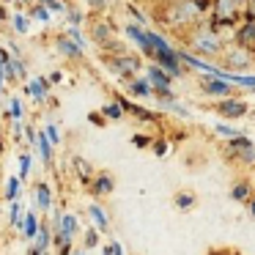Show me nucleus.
I'll return each mask as SVG.
<instances>
[{
	"mask_svg": "<svg viewBox=\"0 0 255 255\" xmlns=\"http://www.w3.org/2000/svg\"><path fill=\"white\" fill-rule=\"evenodd\" d=\"M200 14V6L198 3H192V0H181L176 8L170 11V22H189V19H195Z\"/></svg>",
	"mask_w": 255,
	"mask_h": 255,
	"instance_id": "nucleus-1",
	"label": "nucleus"
},
{
	"mask_svg": "<svg viewBox=\"0 0 255 255\" xmlns=\"http://www.w3.org/2000/svg\"><path fill=\"white\" fill-rule=\"evenodd\" d=\"M195 47H198L200 52H206V55H214V52L220 50V39H217L214 33H209V30H203V33L195 36Z\"/></svg>",
	"mask_w": 255,
	"mask_h": 255,
	"instance_id": "nucleus-2",
	"label": "nucleus"
},
{
	"mask_svg": "<svg viewBox=\"0 0 255 255\" xmlns=\"http://www.w3.org/2000/svg\"><path fill=\"white\" fill-rule=\"evenodd\" d=\"M50 244H52V233H50L47 225H41L39 233H36V239H33V244H30V250H28V255L44 253V250H50Z\"/></svg>",
	"mask_w": 255,
	"mask_h": 255,
	"instance_id": "nucleus-3",
	"label": "nucleus"
},
{
	"mask_svg": "<svg viewBox=\"0 0 255 255\" xmlns=\"http://www.w3.org/2000/svg\"><path fill=\"white\" fill-rule=\"evenodd\" d=\"M88 184H91V192H94V195H110L113 187H116L113 176H107V173H99V176H94Z\"/></svg>",
	"mask_w": 255,
	"mask_h": 255,
	"instance_id": "nucleus-4",
	"label": "nucleus"
},
{
	"mask_svg": "<svg viewBox=\"0 0 255 255\" xmlns=\"http://www.w3.org/2000/svg\"><path fill=\"white\" fill-rule=\"evenodd\" d=\"M36 206H39V211H50L52 206V187L47 181L36 184Z\"/></svg>",
	"mask_w": 255,
	"mask_h": 255,
	"instance_id": "nucleus-5",
	"label": "nucleus"
},
{
	"mask_svg": "<svg viewBox=\"0 0 255 255\" xmlns=\"http://www.w3.org/2000/svg\"><path fill=\"white\" fill-rule=\"evenodd\" d=\"M19 228H22V236L28 239V242H33L36 239V233H39V217L33 214V211H28V214L22 217V222H19Z\"/></svg>",
	"mask_w": 255,
	"mask_h": 255,
	"instance_id": "nucleus-6",
	"label": "nucleus"
},
{
	"mask_svg": "<svg viewBox=\"0 0 255 255\" xmlns=\"http://www.w3.org/2000/svg\"><path fill=\"white\" fill-rule=\"evenodd\" d=\"M55 47H58V52H61V55H66V58H80V55H83V50H80V47L74 44L69 36H61V39L55 41Z\"/></svg>",
	"mask_w": 255,
	"mask_h": 255,
	"instance_id": "nucleus-7",
	"label": "nucleus"
},
{
	"mask_svg": "<svg viewBox=\"0 0 255 255\" xmlns=\"http://www.w3.org/2000/svg\"><path fill=\"white\" fill-rule=\"evenodd\" d=\"M231 151L233 154H242L244 159H255V148H253V143H250L247 137H236L231 143Z\"/></svg>",
	"mask_w": 255,
	"mask_h": 255,
	"instance_id": "nucleus-8",
	"label": "nucleus"
},
{
	"mask_svg": "<svg viewBox=\"0 0 255 255\" xmlns=\"http://www.w3.org/2000/svg\"><path fill=\"white\" fill-rule=\"evenodd\" d=\"M77 231H80V225H77V217H74V214H63V217H58V233L74 236Z\"/></svg>",
	"mask_w": 255,
	"mask_h": 255,
	"instance_id": "nucleus-9",
	"label": "nucleus"
},
{
	"mask_svg": "<svg viewBox=\"0 0 255 255\" xmlns=\"http://www.w3.org/2000/svg\"><path fill=\"white\" fill-rule=\"evenodd\" d=\"M148 77H151V83L159 88V94H167V85H170V80H167V74L162 72V69L151 66V69H148Z\"/></svg>",
	"mask_w": 255,
	"mask_h": 255,
	"instance_id": "nucleus-10",
	"label": "nucleus"
},
{
	"mask_svg": "<svg viewBox=\"0 0 255 255\" xmlns=\"http://www.w3.org/2000/svg\"><path fill=\"white\" fill-rule=\"evenodd\" d=\"M217 19H231L236 14V0H217Z\"/></svg>",
	"mask_w": 255,
	"mask_h": 255,
	"instance_id": "nucleus-11",
	"label": "nucleus"
},
{
	"mask_svg": "<svg viewBox=\"0 0 255 255\" xmlns=\"http://www.w3.org/2000/svg\"><path fill=\"white\" fill-rule=\"evenodd\" d=\"M247 63H250V58H247V52H244V50H231V52H228V66L244 69Z\"/></svg>",
	"mask_w": 255,
	"mask_h": 255,
	"instance_id": "nucleus-12",
	"label": "nucleus"
},
{
	"mask_svg": "<svg viewBox=\"0 0 255 255\" xmlns=\"http://www.w3.org/2000/svg\"><path fill=\"white\" fill-rule=\"evenodd\" d=\"M36 143H39V151H41V159H44V165H52V143L47 140V134L41 132L39 137H36Z\"/></svg>",
	"mask_w": 255,
	"mask_h": 255,
	"instance_id": "nucleus-13",
	"label": "nucleus"
},
{
	"mask_svg": "<svg viewBox=\"0 0 255 255\" xmlns=\"http://www.w3.org/2000/svg\"><path fill=\"white\" fill-rule=\"evenodd\" d=\"M244 110H247L244 102H222V105H220L222 116H244Z\"/></svg>",
	"mask_w": 255,
	"mask_h": 255,
	"instance_id": "nucleus-14",
	"label": "nucleus"
},
{
	"mask_svg": "<svg viewBox=\"0 0 255 255\" xmlns=\"http://www.w3.org/2000/svg\"><path fill=\"white\" fill-rule=\"evenodd\" d=\"M74 167H77V176H80V178H83V181H85V184H88V181H91V178H94V167H91V165H88V162H85V159H83V156H74Z\"/></svg>",
	"mask_w": 255,
	"mask_h": 255,
	"instance_id": "nucleus-15",
	"label": "nucleus"
},
{
	"mask_svg": "<svg viewBox=\"0 0 255 255\" xmlns=\"http://www.w3.org/2000/svg\"><path fill=\"white\" fill-rule=\"evenodd\" d=\"M203 88H206V94L222 96V94H228V91H231V85H228V83H222V80H206V83H203Z\"/></svg>",
	"mask_w": 255,
	"mask_h": 255,
	"instance_id": "nucleus-16",
	"label": "nucleus"
},
{
	"mask_svg": "<svg viewBox=\"0 0 255 255\" xmlns=\"http://www.w3.org/2000/svg\"><path fill=\"white\" fill-rule=\"evenodd\" d=\"M239 41H242L244 47H253L255 44V22H247L242 30H239Z\"/></svg>",
	"mask_w": 255,
	"mask_h": 255,
	"instance_id": "nucleus-17",
	"label": "nucleus"
},
{
	"mask_svg": "<svg viewBox=\"0 0 255 255\" xmlns=\"http://www.w3.org/2000/svg\"><path fill=\"white\" fill-rule=\"evenodd\" d=\"M19 184H22V181H19L17 176H11L6 181V200H8V203H14V200L19 198Z\"/></svg>",
	"mask_w": 255,
	"mask_h": 255,
	"instance_id": "nucleus-18",
	"label": "nucleus"
},
{
	"mask_svg": "<svg viewBox=\"0 0 255 255\" xmlns=\"http://www.w3.org/2000/svg\"><path fill=\"white\" fill-rule=\"evenodd\" d=\"M88 214H91V220H94L96 225L102 228V231H107V217H105V211H102L99 206H91V209H88Z\"/></svg>",
	"mask_w": 255,
	"mask_h": 255,
	"instance_id": "nucleus-19",
	"label": "nucleus"
},
{
	"mask_svg": "<svg viewBox=\"0 0 255 255\" xmlns=\"http://www.w3.org/2000/svg\"><path fill=\"white\" fill-rule=\"evenodd\" d=\"M30 162H33V159H30V154H22V156H19V181H28V176H30Z\"/></svg>",
	"mask_w": 255,
	"mask_h": 255,
	"instance_id": "nucleus-20",
	"label": "nucleus"
},
{
	"mask_svg": "<svg viewBox=\"0 0 255 255\" xmlns=\"http://www.w3.org/2000/svg\"><path fill=\"white\" fill-rule=\"evenodd\" d=\"M8 222H11V225H19V222H22V206H19L17 200L8 206Z\"/></svg>",
	"mask_w": 255,
	"mask_h": 255,
	"instance_id": "nucleus-21",
	"label": "nucleus"
},
{
	"mask_svg": "<svg viewBox=\"0 0 255 255\" xmlns=\"http://www.w3.org/2000/svg\"><path fill=\"white\" fill-rule=\"evenodd\" d=\"M47 140H50V143L52 145H58V143H61V134H58V129H55V124H47Z\"/></svg>",
	"mask_w": 255,
	"mask_h": 255,
	"instance_id": "nucleus-22",
	"label": "nucleus"
},
{
	"mask_svg": "<svg viewBox=\"0 0 255 255\" xmlns=\"http://www.w3.org/2000/svg\"><path fill=\"white\" fill-rule=\"evenodd\" d=\"M99 244V233L91 228V231H85V250H91V247H96Z\"/></svg>",
	"mask_w": 255,
	"mask_h": 255,
	"instance_id": "nucleus-23",
	"label": "nucleus"
},
{
	"mask_svg": "<svg viewBox=\"0 0 255 255\" xmlns=\"http://www.w3.org/2000/svg\"><path fill=\"white\" fill-rule=\"evenodd\" d=\"M44 85H47V80H39V83H30V94H33L36 99H41V96H44Z\"/></svg>",
	"mask_w": 255,
	"mask_h": 255,
	"instance_id": "nucleus-24",
	"label": "nucleus"
},
{
	"mask_svg": "<svg viewBox=\"0 0 255 255\" xmlns=\"http://www.w3.org/2000/svg\"><path fill=\"white\" fill-rule=\"evenodd\" d=\"M247 195H250V187H247V184H236V187H233V198H236V200H244Z\"/></svg>",
	"mask_w": 255,
	"mask_h": 255,
	"instance_id": "nucleus-25",
	"label": "nucleus"
},
{
	"mask_svg": "<svg viewBox=\"0 0 255 255\" xmlns=\"http://www.w3.org/2000/svg\"><path fill=\"white\" fill-rule=\"evenodd\" d=\"M192 203H195L192 195H178V198H176V206H178V209H189Z\"/></svg>",
	"mask_w": 255,
	"mask_h": 255,
	"instance_id": "nucleus-26",
	"label": "nucleus"
},
{
	"mask_svg": "<svg viewBox=\"0 0 255 255\" xmlns=\"http://www.w3.org/2000/svg\"><path fill=\"white\" fill-rule=\"evenodd\" d=\"M132 88V94H140V96H145V94H151V88H148V83H132L129 85Z\"/></svg>",
	"mask_w": 255,
	"mask_h": 255,
	"instance_id": "nucleus-27",
	"label": "nucleus"
},
{
	"mask_svg": "<svg viewBox=\"0 0 255 255\" xmlns=\"http://www.w3.org/2000/svg\"><path fill=\"white\" fill-rule=\"evenodd\" d=\"M94 33H96V41H105L107 36H110V28H107V25H96Z\"/></svg>",
	"mask_w": 255,
	"mask_h": 255,
	"instance_id": "nucleus-28",
	"label": "nucleus"
},
{
	"mask_svg": "<svg viewBox=\"0 0 255 255\" xmlns=\"http://www.w3.org/2000/svg\"><path fill=\"white\" fill-rule=\"evenodd\" d=\"M44 8H47V11H50V8H52V11H63V3H61V0H44Z\"/></svg>",
	"mask_w": 255,
	"mask_h": 255,
	"instance_id": "nucleus-29",
	"label": "nucleus"
},
{
	"mask_svg": "<svg viewBox=\"0 0 255 255\" xmlns=\"http://www.w3.org/2000/svg\"><path fill=\"white\" fill-rule=\"evenodd\" d=\"M14 28H17L19 33H25V30H28V19H25V17H14Z\"/></svg>",
	"mask_w": 255,
	"mask_h": 255,
	"instance_id": "nucleus-30",
	"label": "nucleus"
},
{
	"mask_svg": "<svg viewBox=\"0 0 255 255\" xmlns=\"http://www.w3.org/2000/svg\"><path fill=\"white\" fill-rule=\"evenodd\" d=\"M105 116H110V118H118V116H121V107H116V105H107V107H105Z\"/></svg>",
	"mask_w": 255,
	"mask_h": 255,
	"instance_id": "nucleus-31",
	"label": "nucleus"
},
{
	"mask_svg": "<svg viewBox=\"0 0 255 255\" xmlns=\"http://www.w3.org/2000/svg\"><path fill=\"white\" fill-rule=\"evenodd\" d=\"M19 113H22V107H19V99H11V116L19 118Z\"/></svg>",
	"mask_w": 255,
	"mask_h": 255,
	"instance_id": "nucleus-32",
	"label": "nucleus"
},
{
	"mask_svg": "<svg viewBox=\"0 0 255 255\" xmlns=\"http://www.w3.org/2000/svg\"><path fill=\"white\" fill-rule=\"evenodd\" d=\"M36 17H39V19H50V11H47V8H36Z\"/></svg>",
	"mask_w": 255,
	"mask_h": 255,
	"instance_id": "nucleus-33",
	"label": "nucleus"
},
{
	"mask_svg": "<svg viewBox=\"0 0 255 255\" xmlns=\"http://www.w3.org/2000/svg\"><path fill=\"white\" fill-rule=\"evenodd\" d=\"M110 250H113V255H124V250H121V244H118V242H113Z\"/></svg>",
	"mask_w": 255,
	"mask_h": 255,
	"instance_id": "nucleus-34",
	"label": "nucleus"
},
{
	"mask_svg": "<svg viewBox=\"0 0 255 255\" xmlns=\"http://www.w3.org/2000/svg\"><path fill=\"white\" fill-rule=\"evenodd\" d=\"M72 255H85V250H72Z\"/></svg>",
	"mask_w": 255,
	"mask_h": 255,
	"instance_id": "nucleus-35",
	"label": "nucleus"
},
{
	"mask_svg": "<svg viewBox=\"0 0 255 255\" xmlns=\"http://www.w3.org/2000/svg\"><path fill=\"white\" fill-rule=\"evenodd\" d=\"M250 209H253V217H255V200H253V203H250Z\"/></svg>",
	"mask_w": 255,
	"mask_h": 255,
	"instance_id": "nucleus-36",
	"label": "nucleus"
},
{
	"mask_svg": "<svg viewBox=\"0 0 255 255\" xmlns=\"http://www.w3.org/2000/svg\"><path fill=\"white\" fill-rule=\"evenodd\" d=\"M250 8H253V14H255V0H253V3H250Z\"/></svg>",
	"mask_w": 255,
	"mask_h": 255,
	"instance_id": "nucleus-37",
	"label": "nucleus"
},
{
	"mask_svg": "<svg viewBox=\"0 0 255 255\" xmlns=\"http://www.w3.org/2000/svg\"><path fill=\"white\" fill-rule=\"evenodd\" d=\"M105 255H113V250H110V247H107V250H105Z\"/></svg>",
	"mask_w": 255,
	"mask_h": 255,
	"instance_id": "nucleus-38",
	"label": "nucleus"
},
{
	"mask_svg": "<svg viewBox=\"0 0 255 255\" xmlns=\"http://www.w3.org/2000/svg\"><path fill=\"white\" fill-rule=\"evenodd\" d=\"M36 255H50V250H44V253H36Z\"/></svg>",
	"mask_w": 255,
	"mask_h": 255,
	"instance_id": "nucleus-39",
	"label": "nucleus"
}]
</instances>
